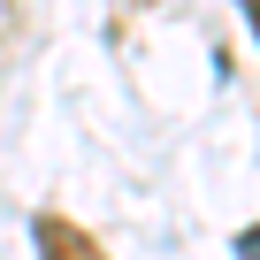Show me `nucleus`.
<instances>
[{"label":"nucleus","mask_w":260,"mask_h":260,"mask_svg":"<svg viewBox=\"0 0 260 260\" xmlns=\"http://www.w3.org/2000/svg\"><path fill=\"white\" fill-rule=\"evenodd\" d=\"M237 260H260V230H237Z\"/></svg>","instance_id":"nucleus-2"},{"label":"nucleus","mask_w":260,"mask_h":260,"mask_svg":"<svg viewBox=\"0 0 260 260\" xmlns=\"http://www.w3.org/2000/svg\"><path fill=\"white\" fill-rule=\"evenodd\" d=\"M39 245H46V260H100V245L61 214H39Z\"/></svg>","instance_id":"nucleus-1"},{"label":"nucleus","mask_w":260,"mask_h":260,"mask_svg":"<svg viewBox=\"0 0 260 260\" xmlns=\"http://www.w3.org/2000/svg\"><path fill=\"white\" fill-rule=\"evenodd\" d=\"M245 8H252V23H260V0H245Z\"/></svg>","instance_id":"nucleus-3"}]
</instances>
